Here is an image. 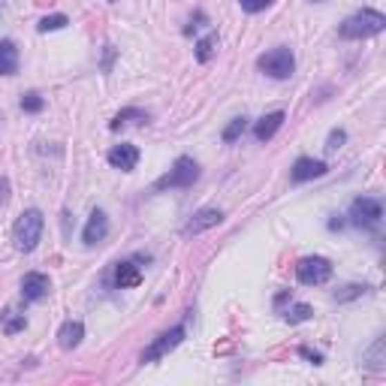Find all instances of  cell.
<instances>
[{"mask_svg":"<svg viewBox=\"0 0 386 386\" xmlns=\"http://www.w3.org/2000/svg\"><path fill=\"white\" fill-rule=\"evenodd\" d=\"M48 290H52V281H48V275H43V272L24 275V281H21V299H24V302H39V299H46Z\"/></svg>","mask_w":386,"mask_h":386,"instance_id":"cell-8","label":"cell"},{"mask_svg":"<svg viewBox=\"0 0 386 386\" xmlns=\"http://www.w3.org/2000/svg\"><path fill=\"white\" fill-rule=\"evenodd\" d=\"M81 338H85V326H81L79 320H70V323H64L61 332H57V341H61L64 350H73Z\"/></svg>","mask_w":386,"mask_h":386,"instance_id":"cell-16","label":"cell"},{"mask_svg":"<svg viewBox=\"0 0 386 386\" xmlns=\"http://www.w3.org/2000/svg\"><path fill=\"white\" fill-rule=\"evenodd\" d=\"M184 341V326H175V329H169V332H163L157 341L151 344L145 353H142V363H157L160 356H166L169 350H175L178 344Z\"/></svg>","mask_w":386,"mask_h":386,"instance_id":"cell-7","label":"cell"},{"mask_svg":"<svg viewBox=\"0 0 386 386\" xmlns=\"http://www.w3.org/2000/svg\"><path fill=\"white\" fill-rule=\"evenodd\" d=\"M109 163H112L115 169H121V172L136 169V163H139V148H136V145H130V142L115 145L112 151H109Z\"/></svg>","mask_w":386,"mask_h":386,"instance_id":"cell-11","label":"cell"},{"mask_svg":"<svg viewBox=\"0 0 386 386\" xmlns=\"http://www.w3.org/2000/svg\"><path fill=\"white\" fill-rule=\"evenodd\" d=\"M3 329L6 332H19V329H24V317L21 314H15V311H3Z\"/></svg>","mask_w":386,"mask_h":386,"instance_id":"cell-21","label":"cell"},{"mask_svg":"<svg viewBox=\"0 0 386 386\" xmlns=\"http://www.w3.org/2000/svg\"><path fill=\"white\" fill-rule=\"evenodd\" d=\"M383 28H386V19H383L380 12L363 10V12L350 15V19L341 24L338 34H341L344 39H365V37H377Z\"/></svg>","mask_w":386,"mask_h":386,"instance_id":"cell-2","label":"cell"},{"mask_svg":"<svg viewBox=\"0 0 386 386\" xmlns=\"http://www.w3.org/2000/svg\"><path fill=\"white\" fill-rule=\"evenodd\" d=\"M220 220H224V211H220V209H202V211H196V215L187 220L184 233L187 235H200V233H205V229L218 226Z\"/></svg>","mask_w":386,"mask_h":386,"instance_id":"cell-10","label":"cell"},{"mask_svg":"<svg viewBox=\"0 0 386 386\" xmlns=\"http://www.w3.org/2000/svg\"><path fill=\"white\" fill-rule=\"evenodd\" d=\"M380 218H383V205L377 202V200H368V196H359V200H353V205H350L353 226L371 229V226L380 224Z\"/></svg>","mask_w":386,"mask_h":386,"instance_id":"cell-6","label":"cell"},{"mask_svg":"<svg viewBox=\"0 0 386 386\" xmlns=\"http://www.w3.org/2000/svg\"><path fill=\"white\" fill-rule=\"evenodd\" d=\"M6 200H10V182H6V178H0V205H3Z\"/></svg>","mask_w":386,"mask_h":386,"instance_id":"cell-27","label":"cell"},{"mask_svg":"<svg viewBox=\"0 0 386 386\" xmlns=\"http://www.w3.org/2000/svg\"><path fill=\"white\" fill-rule=\"evenodd\" d=\"M19 73V46L12 39L0 43V76H15Z\"/></svg>","mask_w":386,"mask_h":386,"instance_id":"cell-14","label":"cell"},{"mask_svg":"<svg viewBox=\"0 0 386 386\" xmlns=\"http://www.w3.org/2000/svg\"><path fill=\"white\" fill-rule=\"evenodd\" d=\"M257 67L266 73V76H272V79H290L293 70H296V57H293L290 48L278 46V48H269L266 55H260Z\"/></svg>","mask_w":386,"mask_h":386,"instance_id":"cell-3","label":"cell"},{"mask_svg":"<svg viewBox=\"0 0 386 386\" xmlns=\"http://www.w3.org/2000/svg\"><path fill=\"white\" fill-rule=\"evenodd\" d=\"M380 353H383V338H377V341H374V347H371V353H368V363H371L374 368H383Z\"/></svg>","mask_w":386,"mask_h":386,"instance_id":"cell-26","label":"cell"},{"mask_svg":"<svg viewBox=\"0 0 386 386\" xmlns=\"http://www.w3.org/2000/svg\"><path fill=\"white\" fill-rule=\"evenodd\" d=\"M320 175H326V163L314 160V157H299L296 160V166H293V172H290V178L296 184L311 182V178H320Z\"/></svg>","mask_w":386,"mask_h":386,"instance_id":"cell-12","label":"cell"},{"mask_svg":"<svg viewBox=\"0 0 386 386\" xmlns=\"http://www.w3.org/2000/svg\"><path fill=\"white\" fill-rule=\"evenodd\" d=\"M133 118H136V121H148V115H145V112H139V109H124V112L118 115V118L112 121V130H118L121 124H127V121H133Z\"/></svg>","mask_w":386,"mask_h":386,"instance_id":"cell-22","label":"cell"},{"mask_svg":"<svg viewBox=\"0 0 386 386\" xmlns=\"http://www.w3.org/2000/svg\"><path fill=\"white\" fill-rule=\"evenodd\" d=\"M311 314H314L311 305H293L284 317H287V323H305V320H311Z\"/></svg>","mask_w":386,"mask_h":386,"instance_id":"cell-18","label":"cell"},{"mask_svg":"<svg viewBox=\"0 0 386 386\" xmlns=\"http://www.w3.org/2000/svg\"><path fill=\"white\" fill-rule=\"evenodd\" d=\"M314 3H320V0H314Z\"/></svg>","mask_w":386,"mask_h":386,"instance_id":"cell-29","label":"cell"},{"mask_svg":"<svg viewBox=\"0 0 386 386\" xmlns=\"http://www.w3.org/2000/svg\"><path fill=\"white\" fill-rule=\"evenodd\" d=\"M200 178V166L193 157H178L166 175L157 182V187H193V182Z\"/></svg>","mask_w":386,"mask_h":386,"instance_id":"cell-5","label":"cell"},{"mask_svg":"<svg viewBox=\"0 0 386 386\" xmlns=\"http://www.w3.org/2000/svg\"><path fill=\"white\" fill-rule=\"evenodd\" d=\"M0 6H3V3H0Z\"/></svg>","mask_w":386,"mask_h":386,"instance_id":"cell-30","label":"cell"},{"mask_svg":"<svg viewBox=\"0 0 386 386\" xmlns=\"http://www.w3.org/2000/svg\"><path fill=\"white\" fill-rule=\"evenodd\" d=\"M239 3H242L244 12H262L269 3H272V0H239Z\"/></svg>","mask_w":386,"mask_h":386,"instance_id":"cell-25","label":"cell"},{"mask_svg":"<svg viewBox=\"0 0 386 386\" xmlns=\"http://www.w3.org/2000/svg\"><path fill=\"white\" fill-rule=\"evenodd\" d=\"M215 48H218V34H209L205 39H200V43H196V61H200V64L211 61Z\"/></svg>","mask_w":386,"mask_h":386,"instance_id":"cell-17","label":"cell"},{"mask_svg":"<svg viewBox=\"0 0 386 386\" xmlns=\"http://www.w3.org/2000/svg\"><path fill=\"white\" fill-rule=\"evenodd\" d=\"M115 284H118L121 290L139 287L142 284V272H139V266H133V262H118V269H115Z\"/></svg>","mask_w":386,"mask_h":386,"instance_id":"cell-15","label":"cell"},{"mask_svg":"<svg viewBox=\"0 0 386 386\" xmlns=\"http://www.w3.org/2000/svg\"><path fill=\"white\" fill-rule=\"evenodd\" d=\"M284 124V112H269L262 115V118L257 121V127H253V136H257V142H269L278 130H281Z\"/></svg>","mask_w":386,"mask_h":386,"instance_id":"cell-13","label":"cell"},{"mask_svg":"<svg viewBox=\"0 0 386 386\" xmlns=\"http://www.w3.org/2000/svg\"><path fill=\"white\" fill-rule=\"evenodd\" d=\"M61 28H67V15H46L43 21H39V30H43V34H48V30H61Z\"/></svg>","mask_w":386,"mask_h":386,"instance_id":"cell-20","label":"cell"},{"mask_svg":"<svg viewBox=\"0 0 386 386\" xmlns=\"http://www.w3.org/2000/svg\"><path fill=\"white\" fill-rule=\"evenodd\" d=\"M244 127H248V121H244V118H233V121H229V127L224 130V142H235V139L244 133Z\"/></svg>","mask_w":386,"mask_h":386,"instance_id":"cell-19","label":"cell"},{"mask_svg":"<svg viewBox=\"0 0 386 386\" xmlns=\"http://www.w3.org/2000/svg\"><path fill=\"white\" fill-rule=\"evenodd\" d=\"M344 139H347V133H344V130H332V133H329V142H326V151L335 154V151H338V148L344 145Z\"/></svg>","mask_w":386,"mask_h":386,"instance_id":"cell-24","label":"cell"},{"mask_svg":"<svg viewBox=\"0 0 386 386\" xmlns=\"http://www.w3.org/2000/svg\"><path fill=\"white\" fill-rule=\"evenodd\" d=\"M363 287H347V293H338V299H350V296H359Z\"/></svg>","mask_w":386,"mask_h":386,"instance_id":"cell-28","label":"cell"},{"mask_svg":"<svg viewBox=\"0 0 386 386\" xmlns=\"http://www.w3.org/2000/svg\"><path fill=\"white\" fill-rule=\"evenodd\" d=\"M43 211L39 209H28L21 211L19 224H15V248H19L21 253H30L39 244V239H43Z\"/></svg>","mask_w":386,"mask_h":386,"instance_id":"cell-1","label":"cell"},{"mask_svg":"<svg viewBox=\"0 0 386 386\" xmlns=\"http://www.w3.org/2000/svg\"><path fill=\"white\" fill-rule=\"evenodd\" d=\"M296 278H299L305 287L326 284L332 278V262L326 257H305V260H299V266H296Z\"/></svg>","mask_w":386,"mask_h":386,"instance_id":"cell-4","label":"cell"},{"mask_svg":"<svg viewBox=\"0 0 386 386\" xmlns=\"http://www.w3.org/2000/svg\"><path fill=\"white\" fill-rule=\"evenodd\" d=\"M106 235H109V218H106V211L97 209L91 215V220H88L85 233H81V242H85L88 248H94V244H100Z\"/></svg>","mask_w":386,"mask_h":386,"instance_id":"cell-9","label":"cell"},{"mask_svg":"<svg viewBox=\"0 0 386 386\" xmlns=\"http://www.w3.org/2000/svg\"><path fill=\"white\" fill-rule=\"evenodd\" d=\"M43 106H46V100H43L39 94H34V91L21 97V109H24V112H43Z\"/></svg>","mask_w":386,"mask_h":386,"instance_id":"cell-23","label":"cell"}]
</instances>
